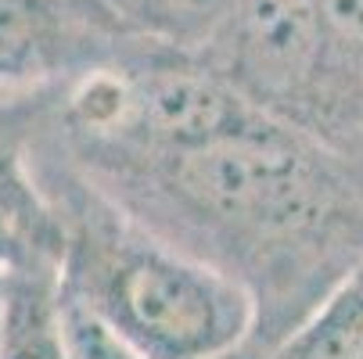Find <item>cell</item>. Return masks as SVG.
<instances>
[{
    "mask_svg": "<svg viewBox=\"0 0 363 359\" xmlns=\"http://www.w3.org/2000/svg\"><path fill=\"white\" fill-rule=\"evenodd\" d=\"M36 90L0 97V270L58 263L62 227L33 173Z\"/></svg>",
    "mask_w": 363,
    "mask_h": 359,
    "instance_id": "obj_5",
    "label": "cell"
},
{
    "mask_svg": "<svg viewBox=\"0 0 363 359\" xmlns=\"http://www.w3.org/2000/svg\"><path fill=\"white\" fill-rule=\"evenodd\" d=\"M342 55L363 72V0H317Z\"/></svg>",
    "mask_w": 363,
    "mask_h": 359,
    "instance_id": "obj_10",
    "label": "cell"
},
{
    "mask_svg": "<svg viewBox=\"0 0 363 359\" xmlns=\"http://www.w3.org/2000/svg\"><path fill=\"white\" fill-rule=\"evenodd\" d=\"M133 36L105 0H0V97L94 69Z\"/></svg>",
    "mask_w": 363,
    "mask_h": 359,
    "instance_id": "obj_4",
    "label": "cell"
},
{
    "mask_svg": "<svg viewBox=\"0 0 363 359\" xmlns=\"http://www.w3.org/2000/svg\"><path fill=\"white\" fill-rule=\"evenodd\" d=\"M198 55L255 108L363 173V72L342 55L317 0H238Z\"/></svg>",
    "mask_w": 363,
    "mask_h": 359,
    "instance_id": "obj_3",
    "label": "cell"
},
{
    "mask_svg": "<svg viewBox=\"0 0 363 359\" xmlns=\"http://www.w3.org/2000/svg\"><path fill=\"white\" fill-rule=\"evenodd\" d=\"M33 173L62 227V302L137 359H216L248 341L255 309L241 284L140 223L36 140Z\"/></svg>",
    "mask_w": 363,
    "mask_h": 359,
    "instance_id": "obj_2",
    "label": "cell"
},
{
    "mask_svg": "<svg viewBox=\"0 0 363 359\" xmlns=\"http://www.w3.org/2000/svg\"><path fill=\"white\" fill-rule=\"evenodd\" d=\"M234 8L238 0H126L123 18L126 25L159 43L201 50L223 29Z\"/></svg>",
    "mask_w": 363,
    "mask_h": 359,
    "instance_id": "obj_8",
    "label": "cell"
},
{
    "mask_svg": "<svg viewBox=\"0 0 363 359\" xmlns=\"http://www.w3.org/2000/svg\"><path fill=\"white\" fill-rule=\"evenodd\" d=\"M86 180L241 284L255 309L248 345L259 352L363 263V173L263 108L201 144Z\"/></svg>",
    "mask_w": 363,
    "mask_h": 359,
    "instance_id": "obj_1",
    "label": "cell"
},
{
    "mask_svg": "<svg viewBox=\"0 0 363 359\" xmlns=\"http://www.w3.org/2000/svg\"><path fill=\"white\" fill-rule=\"evenodd\" d=\"M8 287H11V273L0 270V309H4V298H8Z\"/></svg>",
    "mask_w": 363,
    "mask_h": 359,
    "instance_id": "obj_11",
    "label": "cell"
},
{
    "mask_svg": "<svg viewBox=\"0 0 363 359\" xmlns=\"http://www.w3.org/2000/svg\"><path fill=\"white\" fill-rule=\"evenodd\" d=\"M65 309V334H69V345H72V355L76 359H137L126 345H119L101 324H94L86 313L72 309L69 302H62Z\"/></svg>",
    "mask_w": 363,
    "mask_h": 359,
    "instance_id": "obj_9",
    "label": "cell"
},
{
    "mask_svg": "<svg viewBox=\"0 0 363 359\" xmlns=\"http://www.w3.org/2000/svg\"><path fill=\"white\" fill-rule=\"evenodd\" d=\"M0 359H76L65 334L58 263L11 273L0 309Z\"/></svg>",
    "mask_w": 363,
    "mask_h": 359,
    "instance_id": "obj_6",
    "label": "cell"
},
{
    "mask_svg": "<svg viewBox=\"0 0 363 359\" xmlns=\"http://www.w3.org/2000/svg\"><path fill=\"white\" fill-rule=\"evenodd\" d=\"M263 359H363V263Z\"/></svg>",
    "mask_w": 363,
    "mask_h": 359,
    "instance_id": "obj_7",
    "label": "cell"
}]
</instances>
